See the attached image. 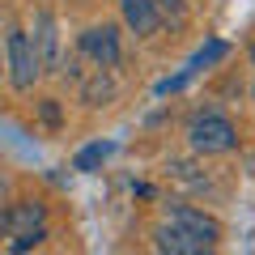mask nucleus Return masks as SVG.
<instances>
[{"label": "nucleus", "mask_w": 255, "mask_h": 255, "mask_svg": "<svg viewBox=\"0 0 255 255\" xmlns=\"http://www.w3.org/2000/svg\"><path fill=\"white\" fill-rule=\"evenodd\" d=\"M187 145L196 149V153H230V149L238 145V132H234V124H230L226 115H217V111H204V115H196L191 119V128H187Z\"/></svg>", "instance_id": "obj_2"}, {"label": "nucleus", "mask_w": 255, "mask_h": 255, "mask_svg": "<svg viewBox=\"0 0 255 255\" xmlns=\"http://www.w3.org/2000/svg\"><path fill=\"white\" fill-rule=\"evenodd\" d=\"M4 64H9V81H13L17 94L34 90L43 64H38V51H34V43H30L26 30H9V34H4Z\"/></svg>", "instance_id": "obj_1"}, {"label": "nucleus", "mask_w": 255, "mask_h": 255, "mask_svg": "<svg viewBox=\"0 0 255 255\" xmlns=\"http://www.w3.org/2000/svg\"><path fill=\"white\" fill-rule=\"evenodd\" d=\"M111 98H115V81H111V68H98V73H94L90 81L81 85V102H85V107H107Z\"/></svg>", "instance_id": "obj_9"}, {"label": "nucleus", "mask_w": 255, "mask_h": 255, "mask_svg": "<svg viewBox=\"0 0 255 255\" xmlns=\"http://www.w3.org/2000/svg\"><path fill=\"white\" fill-rule=\"evenodd\" d=\"M119 9H124V26L136 38H153L162 30V9L153 0H119Z\"/></svg>", "instance_id": "obj_6"}, {"label": "nucleus", "mask_w": 255, "mask_h": 255, "mask_svg": "<svg viewBox=\"0 0 255 255\" xmlns=\"http://www.w3.org/2000/svg\"><path fill=\"white\" fill-rule=\"evenodd\" d=\"M38 226H47V209L38 200H13L0 209V238H17Z\"/></svg>", "instance_id": "obj_3"}, {"label": "nucleus", "mask_w": 255, "mask_h": 255, "mask_svg": "<svg viewBox=\"0 0 255 255\" xmlns=\"http://www.w3.org/2000/svg\"><path fill=\"white\" fill-rule=\"evenodd\" d=\"M81 55L94 60L98 68H115L119 64V30L115 26H90L81 34Z\"/></svg>", "instance_id": "obj_4"}, {"label": "nucleus", "mask_w": 255, "mask_h": 255, "mask_svg": "<svg viewBox=\"0 0 255 255\" xmlns=\"http://www.w3.org/2000/svg\"><path fill=\"white\" fill-rule=\"evenodd\" d=\"M170 226L196 234L200 243H209V247H217V238H221V226L213 217H204L200 209H191V204H174V209H170Z\"/></svg>", "instance_id": "obj_7"}, {"label": "nucleus", "mask_w": 255, "mask_h": 255, "mask_svg": "<svg viewBox=\"0 0 255 255\" xmlns=\"http://www.w3.org/2000/svg\"><path fill=\"white\" fill-rule=\"evenodd\" d=\"M251 64H255V43H251Z\"/></svg>", "instance_id": "obj_15"}, {"label": "nucleus", "mask_w": 255, "mask_h": 255, "mask_svg": "<svg viewBox=\"0 0 255 255\" xmlns=\"http://www.w3.org/2000/svg\"><path fill=\"white\" fill-rule=\"evenodd\" d=\"M34 51H38V64H43V73H60L64 68V55H60V30H55V17L51 13H38L34 17Z\"/></svg>", "instance_id": "obj_5"}, {"label": "nucleus", "mask_w": 255, "mask_h": 255, "mask_svg": "<svg viewBox=\"0 0 255 255\" xmlns=\"http://www.w3.org/2000/svg\"><path fill=\"white\" fill-rule=\"evenodd\" d=\"M43 119L47 124H60V107H55V102H43Z\"/></svg>", "instance_id": "obj_14"}, {"label": "nucleus", "mask_w": 255, "mask_h": 255, "mask_svg": "<svg viewBox=\"0 0 255 255\" xmlns=\"http://www.w3.org/2000/svg\"><path fill=\"white\" fill-rule=\"evenodd\" d=\"M0 191H4V174H0Z\"/></svg>", "instance_id": "obj_16"}, {"label": "nucleus", "mask_w": 255, "mask_h": 255, "mask_svg": "<svg viewBox=\"0 0 255 255\" xmlns=\"http://www.w3.org/2000/svg\"><path fill=\"white\" fill-rule=\"evenodd\" d=\"M111 153H115V145H102V140H98V145H85L81 153H77V162H73V166H77V170H85V174H90V170H98V166L107 162Z\"/></svg>", "instance_id": "obj_10"}, {"label": "nucleus", "mask_w": 255, "mask_h": 255, "mask_svg": "<svg viewBox=\"0 0 255 255\" xmlns=\"http://www.w3.org/2000/svg\"><path fill=\"white\" fill-rule=\"evenodd\" d=\"M226 51H230V47L221 43V38H213V43H204L200 51L191 55V64H187V68H191V73H200V68H209V64H217V60H226Z\"/></svg>", "instance_id": "obj_11"}, {"label": "nucleus", "mask_w": 255, "mask_h": 255, "mask_svg": "<svg viewBox=\"0 0 255 255\" xmlns=\"http://www.w3.org/2000/svg\"><path fill=\"white\" fill-rule=\"evenodd\" d=\"M162 13H183V0H153Z\"/></svg>", "instance_id": "obj_13"}, {"label": "nucleus", "mask_w": 255, "mask_h": 255, "mask_svg": "<svg viewBox=\"0 0 255 255\" xmlns=\"http://www.w3.org/2000/svg\"><path fill=\"white\" fill-rule=\"evenodd\" d=\"M47 243V226H38V230H26V234H17L9 243V251H30V247H43Z\"/></svg>", "instance_id": "obj_12"}, {"label": "nucleus", "mask_w": 255, "mask_h": 255, "mask_svg": "<svg viewBox=\"0 0 255 255\" xmlns=\"http://www.w3.org/2000/svg\"><path fill=\"white\" fill-rule=\"evenodd\" d=\"M153 247H157V251H166V255H204V251H213L209 243H200L196 234H187V230L170 226V221L153 230Z\"/></svg>", "instance_id": "obj_8"}, {"label": "nucleus", "mask_w": 255, "mask_h": 255, "mask_svg": "<svg viewBox=\"0 0 255 255\" xmlns=\"http://www.w3.org/2000/svg\"><path fill=\"white\" fill-rule=\"evenodd\" d=\"M251 98H255V90H251Z\"/></svg>", "instance_id": "obj_17"}]
</instances>
